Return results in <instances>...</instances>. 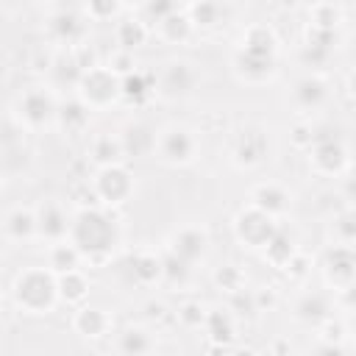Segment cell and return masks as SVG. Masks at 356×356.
Masks as SVG:
<instances>
[{
  "mask_svg": "<svg viewBox=\"0 0 356 356\" xmlns=\"http://www.w3.org/2000/svg\"><path fill=\"white\" fill-rule=\"evenodd\" d=\"M6 234H8V239H17V242L31 239L36 234V214H31L28 209L8 211V217H6Z\"/></svg>",
  "mask_w": 356,
  "mask_h": 356,
  "instance_id": "f1b7e54d",
  "label": "cell"
},
{
  "mask_svg": "<svg viewBox=\"0 0 356 356\" xmlns=\"http://www.w3.org/2000/svg\"><path fill=\"white\" fill-rule=\"evenodd\" d=\"M89 111H92V108H89L81 97H75V100L58 103L56 120H58V125H61L67 134H81V131L89 125Z\"/></svg>",
  "mask_w": 356,
  "mask_h": 356,
  "instance_id": "ac0fdd59",
  "label": "cell"
},
{
  "mask_svg": "<svg viewBox=\"0 0 356 356\" xmlns=\"http://www.w3.org/2000/svg\"><path fill=\"white\" fill-rule=\"evenodd\" d=\"M206 334H209V342H211L214 348H225V345H231L234 337H236L234 317H231L228 312H222V309L209 312V317H206Z\"/></svg>",
  "mask_w": 356,
  "mask_h": 356,
  "instance_id": "7402d4cb",
  "label": "cell"
},
{
  "mask_svg": "<svg viewBox=\"0 0 356 356\" xmlns=\"http://www.w3.org/2000/svg\"><path fill=\"white\" fill-rule=\"evenodd\" d=\"M328 58H331V50H323V47H314V44H303L300 47V61L306 67H323Z\"/></svg>",
  "mask_w": 356,
  "mask_h": 356,
  "instance_id": "ee69618b",
  "label": "cell"
},
{
  "mask_svg": "<svg viewBox=\"0 0 356 356\" xmlns=\"http://www.w3.org/2000/svg\"><path fill=\"white\" fill-rule=\"evenodd\" d=\"M270 150V142L264 136V131L259 128H248L242 131V136L236 139V147H234V156H236V164L239 167H253L259 164Z\"/></svg>",
  "mask_w": 356,
  "mask_h": 356,
  "instance_id": "4fadbf2b",
  "label": "cell"
},
{
  "mask_svg": "<svg viewBox=\"0 0 356 356\" xmlns=\"http://www.w3.org/2000/svg\"><path fill=\"white\" fill-rule=\"evenodd\" d=\"M145 39H147V28H145L142 19H122L117 25V44H120V50L134 53L136 47L145 44Z\"/></svg>",
  "mask_w": 356,
  "mask_h": 356,
  "instance_id": "1f68e13d",
  "label": "cell"
},
{
  "mask_svg": "<svg viewBox=\"0 0 356 356\" xmlns=\"http://www.w3.org/2000/svg\"><path fill=\"white\" fill-rule=\"evenodd\" d=\"M242 47H245V50H253V53L275 56V33H273V28H267V25H253V28H248V33H245V39H242Z\"/></svg>",
  "mask_w": 356,
  "mask_h": 356,
  "instance_id": "d6a6232c",
  "label": "cell"
},
{
  "mask_svg": "<svg viewBox=\"0 0 356 356\" xmlns=\"http://www.w3.org/2000/svg\"><path fill=\"white\" fill-rule=\"evenodd\" d=\"M120 92H122V100L131 103V106H142L153 92H156V81L153 75L142 72V70H134L131 75L120 78Z\"/></svg>",
  "mask_w": 356,
  "mask_h": 356,
  "instance_id": "e0dca14e",
  "label": "cell"
},
{
  "mask_svg": "<svg viewBox=\"0 0 356 356\" xmlns=\"http://www.w3.org/2000/svg\"><path fill=\"white\" fill-rule=\"evenodd\" d=\"M70 242L81 250L83 259L100 264L111 256V250L120 242V228L117 222L97 206L92 209H81L72 217V231H70Z\"/></svg>",
  "mask_w": 356,
  "mask_h": 356,
  "instance_id": "6da1fadb",
  "label": "cell"
},
{
  "mask_svg": "<svg viewBox=\"0 0 356 356\" xmlns=\"http://www.w3.org/2000/svg\"><path fill=\"white\" fill-rule=\"evenodd\" d=\"M295 314H298V320H303L309 325H320V323H325L331 317V306H328V300H325L323 292H306L298 300Z\"/></svg>",
  "mask_w": 356,
  "mask_h": 356,
  "instance_id": "44dd1931",
  "label": "cell"
},
{
  "mask_svg": "<svg viewBox=\"0 0 356 356\" xmlns=\"http://www.w3.org/2000/svg\"><path fill=\"white\" fill-rule=\"evenodd\" d=\"M11 295L25 314H47L58 300V275L50 270L31 267L17 275Z\"/></svg>",
  "mask_w": 356,
  "mask_h": 356,
  "instance_id": "7a4b0ae2",
  "label": "cell"
},
{
  "mask_svg": "<svg viewBox=\"0 0 356 356\" xmlns=\"http://www.w3.org/2000/svg\"><path fill=\"white\" fill-rule=\"evenodd\" d=\"M334 234L345 248H356V209H345L334 217Z\"/></svg>",
  "mask_w": 356,
  "mask_h": 356,
  "instance_id": "8d00e7d4",
  "label": "cell"
},
{
  "mask_svg": "<svg viewBox=\"0 0 356 356\" xmlns=\"http://www.w3.org/2000/svg\"><path fill=\"white\" fill-rule=\"evenodd\" d=\"M231 356H256V350H250V348H239V350H234Z\"/></svg>",
  "mask_w": 356,
  "mask_h": 356,
  "instance_id": "11a10c76",
  "label": "cell"
},
{
  "mask_svg": "<svg viewBox=\"0 0 356 356\" xmlns=\"http://www.w3.org/2000/svg\"><path fill=\"white\" fill-rule=\"evenodd\" d=\"M250 200H253V206H256L259 211H264V214H270V217H281V214L289 211V195H286V189L278 186V184H259V186L253 189Z\"/></svg>",
  "mask_w": 356,
  "mask_h": 356,
  "instance_id": "5bb4252c",
  "label": "cell"
},
{
  "mask_svg": "<svg viewBox=\"0 0 356 356\" xmlns=\"http://www.w3.org/2000/svg\"><path fill=\"white\" fill-rule=\"evenodd\" d=\"M81 250L70 242H58L53 250H50V273H56V275H67V273H75L78 267H81Z\"/></svg>",
  "mask_w": 356,
  "mask_h": 356,
  "instance_id": "83f0119b",
  "label": "cell"
},
{
  "mask_svg": "<svg viewBox=\"0 0 356 356\" xmlns=\"http://www.w3.org/2000/svg\"><path fill=\"white\" fill-rule=\"evenodd\" d=\"M234 67L245 81L259 83V81H267L275 72V56H264V53H253V50L239 47L236 56H234Z\"/></svg>",
  "mask_w": 356,
  "mask_h": 356,
  "instance_id": "7c38bea8",
  "label": "cell"
},
{
  "mask_svg": "<svg viewBox=\"0 0 356 356\" xmlns=\"http://www.w3.org/2000/svg\"><path fill=\"white\" fill-rule=\"evenodd\" d=\"M345 89H348V95L356 100V70L348 75V81H345Z\"/></svg>",
  "mask_w": 356,
  "mask_h": 356,
  "instance_id": "db71d44e",
  "label": "cell"
},
{
  "mask_svg": "<svg viewBox=\"0 0 356 356\" xmlns=\"http://www.w3.org/2000/svg\"><path fill=\"white\" fill-rule=\"evenodd\" d=\"M253 295H256V306H259V312H261L264 306H273V303H275V295H273L270 289H267V292H253Z\"/></svg>",
  "mask_w": 356,
  "mask_h": 356,
  "instance_id": "f5cc1de1",
  "label": "cell"
},
{
  "mask_svg": "<svg viewBox=\"0 0 356 356\" xmlns=\"http://www.w3.org/2000/svg\"><path fill=\"white\" fill-rule=\"evenodd\" d=\"M56 114H58V103L53 100V95H50L47 89H39V86H36V89H28V92L19 97V117H22L28 125H33V128L50 122Z\"/></svg>",
  "mask_w": 356,
  "mask_h": 356,
  "instance_id": "52a82bcc",
  "label": "cell"
},
{
  "mask_svg": "<svg viewBox=\"0 0 356 356\" xmlns=\"http://www.w3.org/2000/svg\"><path fill=\"white\" fill-rule=\"evenodd\" d=\"M161 267H164V281L170 284V286H186V281H189V275H192V264L189 261H184V259H178L175 253H167L164 259H161Z\"/></svg>",
  "mask_w": 356,
  "mask_h": 356,
  "instance_id": "836d02e7",
  "label": "cell"
},
{
  "mask_svg": "<svg viewBox=\"0 0 356 356\" xmlns=\"http://www.w3.org/2000/svg\"><path fill=\"white\" fill-rule=\"evenodd\" d=\"M228 309H234L236 314H248V317H253V314L259 312V306H256V295H253V292L239 289V292H234V295H231Z\"/></svg>",
  "mask_w": 356,
  "mask_h": 356,
  "instance_id": "b9f144b4",
  "label": "cell"
},
{
  "mask_svg": "<svg viewBox=\"0 0 356 356\" xmlns=\"http://www.w3.org/2000/svg\"><path fill=\"white\" fill-rule=\"evenodd\" d=\"M172 11H178V6L175 3H167V0H161V3H147L145 6V17H147V22H164Z\"/></svg>",
  "mask_w": 356,
  "mask_h": 356,
  "instance_id": "7bdbcfd3",
  "label": "cell"
},
{
  "mask_svg": "<svg viewBox=\"0 0 356 356\" xmlns=\"http://www.w3.org/2000/svg\"><path fill=\"white\" fill-rule=\"evenodd\" d=\"M295 253H298V250H295V239H292L286 231H281V228H278V234L270 239V245L264 248V259H267L273 267H281V270L292 261Z\"/></svg>",
  "mask_w": 356,
  "mask_h": 356,
  "instance_id": "4316f807",
  "label": "cell"
},
{
  "mask_svg": "<svg viewBox=\"0 0 356 356\" xmlns=\"http://www.w3.org/2000/svg\"><path fill=\"white\" fill-rule=\"evenodd\" d=\"M234 234L248 248H267L270 239L278 234V225H275V217H270V214L259 211L256 206H250V209H245V211L236 214Z\"/></svg>",
  "mask_w": 356,
  "mask_h": 356,
  "instance_id": "277c9868",
  "label": "cell"
},
{
  "mask_svg": "<svg viewBox=\"0 0 356 356\" xmlns=\"http://www.w3.org/2000/svg\"><path fill=\"white\" fill-rule=\"evenodd\" d=\"M284 270H286L292 278H303V275L309 273V259H306L303 253H295V256H292V261H289Z\"/></svg>",
  "mask_w": 356,
  "mask_h": 356,
  "instance_id": "7dc6e473",
  "label": "cell"
},
{
  "mask_svg": "<svg viewBox=\"0 0 356 356\" xmlns=\"http://www.w3.org/2000/svg\"><path fill=\"white\" fill-rule=\"evenodd\" d=\"M120 142H122L125 156H134V159L147 156V153L156 147V136H153V131H150L147 125H142V122L128 125V128H125V134L120 136Z\"/></svg>",
  "mask_w": 356,
  "mask_h": 356,
  "instance_id": "d6986e66",
  "label": "cell"
},
{
  "mask_svg": "<svg viewBox=\"0 0 356 356\" xmlns=\"http://www.w3.org/2000/svg\"><path fill=\"white\" fill-rule=\"evenodd\" d=\"M206 248H209V236H206L203 231H197V228H184V231H178V234L172 236L170 253H175L178 259L195 264L197 259H203Z\"/></svg>",
  "mask_w": 356,
  "mask_h": 356,
  "instance_id": "9a60e30c",
  "label": "cell"
},
{
  "mask_svg": "<svg viewBox=\"0 0 356 356\" xmlns=\"http://www.w3.org/2000/svg\"><path fill=\"white\" fill-rule=\"evenodd\" d=\"M289 142H292L295 147H312V145H314V128L306 125V122L292 125V131H289Z\"/></svg>",
  "mask_w": 356,
  "mask_h": 356,
  "instance_id": "bcb514c9",
  "label": "cell"
},
{
  "mask_svg": "<svg viewBox=\"0 0 356 356\" xmlns=\"http://www.w3.org/2000/svg\"><path fill=\"white\" fill-rule=\"evenodd\" d=\"M128 270H131V278L136 284H156L161 275H164V267H161V259L142 250V253H134L131 261H128Z\"/></svg>",
  "mask_w": 356,
  "mask_h": 356,
  "instance_id": "ffe728a7",
  "label": "cell"
},
{
  "mask_svg": "<svg viewBox=\"0 0 356 356\" xmlns=\"http://www.w3.org/2000/svg\"><path fill=\"white\" fill-rule=\"evenodd\" d=\"M342 195L356 206V164H350L348 167V172H345V181H342Z\"/></svg>",
  "mask_w": 356,
  "mask_h": 356,
  "instance_id": "681fc988",
  "label": "cell"
},
{
  "mask_svg": "<svg viewBox=\"0 0 356 356\" xmlns=\"http://www.w3.org/2000/svg\"><path fill=\"white\" fill-rule=\"evenodd\" d=\"M78 95L89 108H106L111 106L117 97H122L120 92V75H114L108 67H97L83 72L81 83H78Z\"/></svg>",
  "mask_w": 356,
  "mask_h": 356,
  "instance_id": "3957f363",
  "label": "cell"
},
{
  "mask_svg": "<svg viewBox=\"0 0 356 356\" xmlns=\"http://www.w3.org/2000/svg\"><path fill=\"white\" fill-rule=\"evenodd\" d=\"M312 161L325 175H339L348 167V153L337 134L331 128H314V145H312Z\"/></svg>",
  "mask_w": 356,
  "mask_h": 356,
  "instance_id": "5b68a950",
  "label": "cell"
},
{
  "mask_svg": "<svg viewBox=\"0 0 356 356\" xmlns=\"http://www.w3.org/2000/svg\"><path fill=\"white\" fill-rule=\"evenodd\" d=\"M153 350V339L145 328H125L117 339V353L120 356H147Z\"/></svg>",
  "mask_w": 356,
  "mask_h": 356,
  "instance_id": "d4e9b609",
  "label": "cell"
},
{
  "mask_svg": "<svg viewBox=\"0 0 356 356\" xmlns=\"http://www.w3.org/2000/svg\"><path fill=\"white\" fill-rule=\"evenodd\" d=\"M50 33H53V39H58L61 44H72V47H78V44H83L86 22H83V17H81L78 11H72V8H61L58 14L50 17Z\"/></svg>",
  "mask_w": 356,
  "mask_h": 356,
  "instance_id": "8fae6325",
  "label": "cell"
},
{
  "mask_svg": "<svg viewBox=\"0 0 356 356\" xmlns=\"http://www.w3.org/2000/svg\"><path fill=\"white\" fill-rule=\"evenodd\" d=\"M159 36L164 39V42H170V44H181V42H186L189 36H192V19H189V14L186 11H172L164 22H159Z\"/></svg>",
  "mask_w": 356,
  "mask_h": 356,
  "instance_id": "cb8c5ba5",
  "label": "cell"
},
{
  "mask_svg": "<svg viewBox=\"0 0 356 356\" xmlns=\"http://www.w3.org/2000/svg\"><path fill=\"white\" fill-rule=\"evenodd\" d=\"M159 83H161V92H164V95L181 97V95H189V92H192V86H195V72H192L189 64L172 61V64L164 67Z\"/></svg>",
  "mask_w": 356,
  "mask_h": 356,
  "instance_id": "2e32d148",
  "label": "cell"
},
{
  "mask_svg": "<svg viewBox=\"0 0 356 356\" xmlns=\"http://www.w3.org/2000/svg\"><path fill=\"white\" fill-rule=\"evenodd\" d=\"M325 95H328V89H325L323 78H317V75L300 78V81L295 83V89H292V97H295V103H298L300 108H317V106H323Z\"/></svg>",
  "mask_w": 356,
  "mask_h": 356,
  "instance_id": "603a6c76",
  "label": "cell"
},
{
  "mask_svg": "<svg viewBox=\"0 0 356 356\" xmlns=\"http://www.w3.org/2000/svg\"><path fill=\"white\" fill-rule=\"evenodd\" d=\"M339 42V33L337 31H323V28H309L306 31V44H314V47H323V50H331L337 47Z\"/></svg>",
  "mask_w": 356,
  "mask_h": 356,
  "instance_id": "60d3db41",
  "label": "cell"
},
{
  "mask_svg": "<svg viewBox=\"0 0 356 356\" xmlns=\"http://www.w3.org/2000/svg\"><path fill=\"white\" fill-rule=\"evenodd\" d=\"M342 292V303L348 306V309H356V281L353 284H348L345 289H339Z\"/></svg>",
  "mask_w": 356,
  "mask_h": 356,
  "instance_id": "816d5d0a",
  "label": "cell"
},
{
  "mask_svg": "<svg viewBox=\"0 0 356 356\" xmlns=\"http://www.w3.org/2000/svg\"><path fill=\"white\" fill-rule=\"evenodd\" d=\"M108 70H111L114 75H120V78L131 75V72L136 70V67H134V56L125 53V50H117V53L111 56V61H108Z\"/></svg>",
  "mask_w": 356,
  "mask_h": 356,
  "instance_id": "f6af8a7d",
  "label": "cell"
},
{
  "mask_svg": "<svg viewBox=\"0 0 356 356\" xmlns=\"http://www.w3.org/2000/svg\"><path fill=\"white\" fill-rule=\"evenodd\" d=\"M95 192H97V197L103 200V203H122V200H128L131 197V192H134V178H131V172L125 170V167H120V164H114V167H103L100 172H97V178H95Z\"/></svg>",
  "mask_w": 356,
  "mask_h": 356,
  "instance_id": "8992f818",
  "label": "cell"
},
{
  "mask_svg": "<svg viewBox=\"0 0 356 356\" xmlns=\"http://www.w3.org/2000/svg\"><path fill=\"white\" fill-rule=\"evenodd\" d=\"M117 11H120L117 3H89V6H86V14H89V17H97V19H100V17H114Z\"/></svg>",
  "mask_w": 356,
  "mask_h": 356,
  "instance_id": "c3c4849f",
  "label": "cell"
},
{
  "mask_svg": "<svg viewBox=\"0 0 356 356\" xmlns=\"http://www.w3.org/2000/svg\"><path fill=\"white\" fill-rule=\"evenodd\" d=\"M192 25H200V28H211L222 19V6L220 3H192L186 8Z\"/></svg>",
  "mask_w": 356,
  "mask_h": 356,
  "instance_id": "d590c367",
  "label": "cell"
},
{
  "mask_svg": "<svg viewBox=\"0 0 356 356\" xmlns=\"http://www.w3.org/2000/svg\"><path fill=\"white\" fill-rule=\"evenodd\" d=\"M53 75H56V81L58 83H67V86H78L81 83V78H83V70H81V64L75 61V56L72 53H67V56H58L56 61H53Z\"/></svg>",
  "mask_w": 356,
  "mask_h": 356,
  "instance_id": "e575fe53",
  "label": "cell"
},
{
  "mask_svg": "<svg viewBox=\"0 0 356 356\" xmlns=\"http://www.w3.org/2000/svg\"><path fill=\"white\" fill-rule=\"evenodd\" d=\"M86 295H89V281L83 278L81 270L67 273V275H58V298L64 303H83Z\"/></svg>",
  "mask_w": 356,
  "mask_h": 356,
  "instance_id": "f546056e",
  "label": "cell"
},
{
  "mask_svg": "<svg viewBox=\"0 0 356 356\" xmlns=\"http://www.w3.org/2000/svg\"><path fill=\"white\" fill-rule=\"evenodd\" d=\"M72 231V220L67 217V211L58 203H42L36 211V234L50 239V242H61L67 234Z\"/></svg>",
  "mask_w": 356,
  "mask_h": 356,
  "instance_id": "30bf717a",
  "label": "cell"
},
{
  "mask_svg": "<svg viewBox=\"0 0 356 356\" xmlns=\"http://www.w3.org/2000/svg\"><path fill=\"white\" fill-rule=\"evenodd\" d=\"M72 325H75V331L83 334V337H100V334H106V328H108V317H106V312H100V309L83 306V309L75 314Z\"/></svg>",
  "mask_w": 356,
  "mask_h": 356,
  "instance_id": "4dcf8cb0",
  "label": "cell"
},
{
  "mask_svg": "<svg viewBox=\"0 0 356 356\" xmlns=\"http://www.w3.org/2000/svg\"><path fill=\"white\" fill-rule=\"evenodd\" d=\"M312 28H323V31H337V25L342 22V8L331 6V3H320L312 8Z\"/></svg>",
  "mask_w": 356,
  "mask_h": 356,
  "instance_id": "74e56055",
  "label": "cell"
},
{
  "mask_svg": "<svg viewBox=\"0 0 356 356\" xmlns=\"http://www.w3.org/2000/svg\"><path fill=\"white\" fill-rule=\"evenodd\" d=\"M312 356H348V353H345V348L339 342H320L312 350Z\"/></svg>",
  "mask_w": 356,
  "mask_h": 356,
  "instance_id": "f907efd6",
  "label": "cell"
},
{
  "mask_svg": "<svg viewBox=\"0 0 356 356\" xmlns=\"http://www.w3.org/2000/svg\"><path fill=\"white\" fill-rule=\"evenodd\" d=\"M120 156H125V150H122V142L120 139H111V136H97L92 145H89V159L95 161V164H100V170L103 167H114L117 161H120Z\"/></svg>",
  "mask_w": 356,
  "mask_h": 356,
  "instance_id": "484cf974",
  "label": "cell"
},
{
  "mask_svg": "<svg viewBox=\"0 0 356 356\" xmlns=\"http://www.w3.org/2000/svg\"><path fill=\"white\" fill-rule=\"evenodd\" d=\"M206 309L200 300H186L181 309H178V320L186 325V328H197V325H206Z\"/></svg>",
  "mask_w": 356,
  "mask_h": 356,
  "instance_id": "f35d334b",
  "label": "cell"
},
{
  "mask_svg": "<svg viewBox=\"0 0 356 356\" xmlns=\"http://www.w3.org/2000/svg\"><path fill=\"white\" fill-rule=\"evenodd\" d=\"M195 136L186 128H170L159 139V153L167 164H186L195 156Z\"/></svg>",
  "mask_w": 356,
  "mask_h": 356,
  "instance_id": "9c48e42d",
  "label": "cell"
},
{
  "mask_svg": "<svg viewBox=\"0 0 356 356\" xmlns=\"http://www.w3.org/2000/svg\"><path fill=\"white\" fill-rule=\"evenodd\" d=\"M214 284L220 286V289H225V292H239L242 289V273L234 267V264H225L222 270H217L214 273Z\"/></svg>",
  "mask_w": 356,
  "mask_h": 356,
  "instance_id": "ab89813d",
  "label": "cell"
},
{
  "mask_svg": "<svg viewBox=\"0 0 356 356\" xmlns=\"http://www.w3.org/2000/svg\"><path fill=\"white\" fill-rule=\"evenodd\" d=\"M325 278L328 284L345 289L348 284L356 281V253L353 248H345V245H337L328 250L325 256Z\"/></svg>",
  "mask_w": 356,
  "mask_h": 356,
  "instance_id": "ba28073f",
  "label": "cell"
}]
</instances>
